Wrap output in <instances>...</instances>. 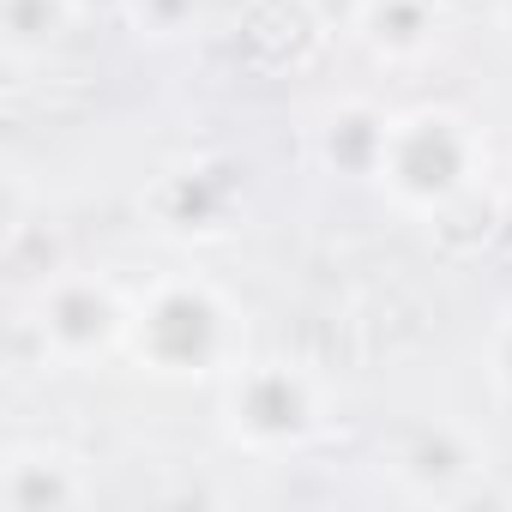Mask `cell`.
<instances>
[{
  "mask_svg": "<svg viewBox=\"0 0 512 512\" xmlns=\"http://www.w3.org/2000/svg\"><path fill=\"white\" fill-rule=\"evenodd\" d=\"M127 356L151 380H223L241 362V314L205 278H157L133 296Z\"/></svg>",
  "mask_w": 512,
  "mask_h": 512,
  "instance_id": "obj_1",
  "label": "cell"
},
{
  "mask_svg": "<svg viewBox=\"0 0 512 512\" xmlns=\"http://www.w3.org/2000/svg\"><path fill=\"white\" fill-rule=\"evenodd\" d=\"M482 175H488V139L470 115H458L446 103L392 115L386 163H380V187L392 193V205L440 223L476 199Z\"/></svg>",
  "mask_w": 512,
  "mask_h": 512,
  "instance_id": "obj_2",
  "label": "cell"
},
{
  "mask_svg": "<svg viewBox=\"0 0 512 512\" xmlns=\"http://www.w3.org/2000/svg\"><path fill=\"white\" fill-rule=\"evenodd\" d=\"M320 386L308 368L278 362V356H241L223 374V428L241 452L278 458L302 452L320 434Z\"/></svg>",
  "mask_w": 512,
  "mask_h": 512,
  "instance_id": "obj_3",
  "label": "cell"
},
{
  "mask_svg": "<svg viewBox=\"0 0 512 512\" xmlns=\"http://www.w3.org/2000/svg\"><path fill=\"white\" fill-rule=\"evenodd\" d=\"M127 326H133V296H121L97 272H55L31 302V332L43 356L61 368H91L127 350Z\"/></svg>",
  "mask_w": 512,
  "mask_h": 512,
  "instance_id": "obj_4",
  "label": "cell"
},
{
  "mask_svg": "<svg viewBox=\"0 0 512 512\" xmlns=\"http://www.w3.org/2000/svg\"><path fill=\"white\" fill-rule=\"evenodd\" d=\"M482 470H488V452L458 422H422V428L398 434V446H392V482L410 500L452 506V500H464L476 488Z\"/></svg>",
  "mask_w": 512,
  "mask_h": 512,
  "instance_id": "obj_5",
  "label": "cell"
},
{
  "mask_svg": "<svg viewBox=\"0 0 512 512\" xmlns=\"http://www.w3.org/2000/svg\"><path fill=\"white\" fill-rule=\"evenodd\" d=\"M97 488L85 464L61 446H13L0 464V506L7 512H67L85 506Z\"/></svg>",
  "mask_w": 512,
  "mask_h": 512,
  "instance_id": "obj_6",
  "label": "cell"
},
{
  "mask_svg": "<svg viewBox=\"0 0 512 512\" xmlns=\"http://www.w3.org/2000/svg\"><path fill=\"white\" fill-rule=\"evenodd\" d=\"M386 133H392V115L374 109V103H338L326 109V121L314 127V151L332 175L344 181H380V163H386Z\"/></svg>",
  "mask_w": 512,
  "mask_h": 512,
  "instance_id": "obj_7",
  "label": "cell"
},
{
  "mask_svg": "<svg viewBox=\"0 0 512 512\" xmlns=\"http://www.w3.org/2000/svg\"><path fill=\"white\" fill-rule=\"evenodd\" d=\"M356 37L380 61H416L440 37V0H362L356 7Z\"/></svg>",
  "mask_w": 512,
  "mask_h": 512,
  "instance_id": "obj_8",
  "label": "cell"
},
{
  "mask_svg": "<svg viewBox=\"0 0 512 512\" xmlns=\"http://www.w3.org/2000/svg\"><path fill=\"white\" fill-rule=\"evenodd\" d=\"M229 205H235V187H229L223 175H211V169H175V175L157 187V211H163V223L181 229V235H211V229H223Z\"/></svg>",
  "mask_w": 512,
  "mask_h": 512,
  "instance_id": "obj_9",
  "label": "cell"
},
{
  "mask_svg": "<svg viewBox=\"0 0 512 512\" xmlns=\"http://www.w3.org/2000/svg\"><path fill=\"white\" fill-rule=\"evenodd\" d=\"M79 19L73 0H7V55L13 61H31V55H49L67 25Z\"/></svg>",
  "mask_w": 512,
  "mask_h": 512,
  "instance_id": "obj_10",
  "label": "cell"
},
{
  "mask_svg": "<svg viewBox=\"0 0 512 512\" xmlns=\"http://www.w3.org/2000/svg\"><path fill=\"white\" fill-rule=\"evenodd\" d=\"M121 19L151 43H175V37H187L199 25V0H127Z\"/></svg>",
  "mask_w": 512,
  "mask_h": 512,
  "instance_id": "obj_11",
  "label": "cell"
},
{
  "mask_svg": "<svg viewBox=\"0 0 512 512\" xmlns=\"http://www.w3.org/2000/svg\"><path fill=\"white\" fill-rule=\"evenodd\" d=\"M488 380L500 398H512V308L488 326Z\"/></svg>",
  "mask_w": 512,
  "mask_h": 512,
  "instance_id": "obj_12",
  "label": "cell"
},
{
  "mask_svg": "<svg viewBox=\"0 0 512 512\" xmlns=\"http://www.w3.org/2000/svg\"><path fill=\"white\" fill-rule=\"evenodd\" d=\"M73 7H79V19H91V13H115V19H121L127 0H73Z\"/></svg>",
  "mask_w": 512,
  "mask_h": 512,
  "instance_id": "obj_13",
  "label": "cell"
},
{
  "mask_svg": "<svg viewBox=\"0 0 512 512\" xmlns=\"http://www.w3.org/2000/svg\"><path fill=\"white\" fill-rule=\"evenodd\" d=\"M494 19H500V31L512 37V0H494Z\"/></svg>",
  "mask_w": 512,
  "mask_h": 512,
  "instance_id": "obj_14",
  "label": "cell"
}]
</instances>
